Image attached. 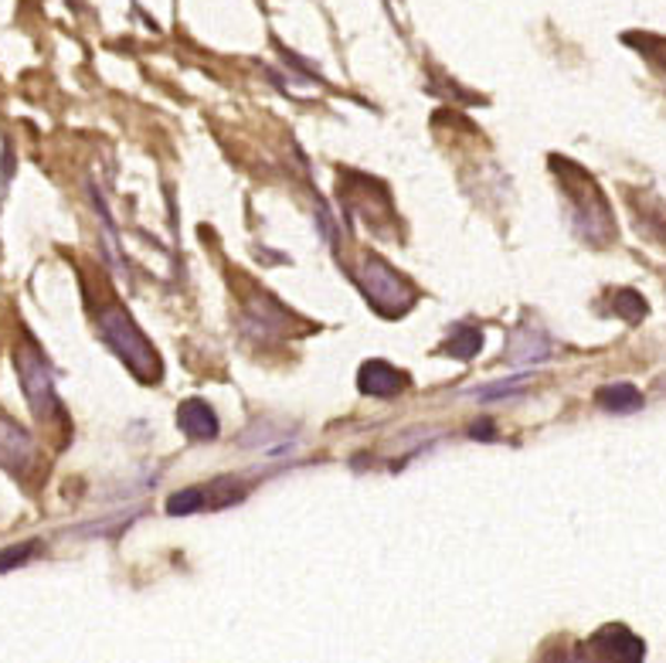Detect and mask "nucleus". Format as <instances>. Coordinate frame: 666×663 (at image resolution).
Masks as SVG:
<instances>
[{"label": "nucleus", "instance_id": "nucleus-1", "mask_svg": "<svg viewBox=\"0 0 666 663\" xmlns=\"http://www.w3.org/2000/svg\"><path fill=\"white\" fill-rule=\"evenodd\" d=\"M100 334H103V341L110 344V351L139 377V382H157V377H160L157 351L150 348L147 338L139 334L136 320H133L119 303L100 310Z\"/></svg>", "mask_w": 666, "mask_h": 663}, {"label": "nucleus", "instance_id": "nucleus-2", "mask_svg": "<svg viewBox=\"0 0 666 663\" xmlns=\"http://www.w3.org/2000/svg\"><path fill=\"white\" fill-rule=\"evenodd\" d=\"M14 367H18V382L24 389V398L34 412L38 422H52L62 415V402L55 392V371L48 364V358L41 354V348L34 341H24L14 351Z\"/></svg>", "mask_w": 666, "mask_h": 663}, {"label": "nucleus", "instance_id": "nucleus-3", "mask_svg": "<svg viewBox=\"0 0 666 663\" xmlns=\"http://www.w3.org/2000/svg\"><path fill=\"white\" fill-rule=\"evenodd\" d=\"M551 170H558V167H551ZM568 170H571V177H575V180H568V174H561V170L558 174L564 180L568 198L575 201V225H579V231L585 235V239H592L595 246L608 242L612 239V211H608L602 191H599L595 180L582 167L568 164Z\"/></svg>", "mask_w": 666, "mask_h": 663}, {"label": "nucleus", "instance_id": "nucleus-4", "mask_svg": "<svg viewBox=\"0 0 666 663\" xmlns=\"http://www.w3.org/2000/svg\"><path fill=\"white\" fill-rule=\"evenodd\" d=\"M361 290L367 293L371 307L385 317H402L415 303V290L408 287V282L388 262H381L374 256L361 269Z\"/></svg>", "mask_w": 666, "mask_h": 663}, {"label": "nucleus", "instance_id": "nucleus-5", "mask_svg": "<svg viewBox=\"0 0 666 663\" xmlns=\"http://www.w3.org/2000/svg\"><path fill=\"white\" fill-rule=\"evenodd\" d=\"M589 650H592V656L612 660V663H629V660L636 663V660L646 656V643H643L629 626H623V623L602 626V630L589 640Z\"/></svg>", "mask_w": 666, "mask_h": 663}, {"label": "nucleus", "instance_id": "nucleus-6", "mask_svg": "<svg viewBox=\"0 0 666 663\" xmlns=\"http://www.w3.org/2000/svg\"><path fill=\"white\" fill-rule=\"evenodd\" d=\"M357 389L371 398H395L408 389V374L388 361H364L357 371Z\"/></svg>", "mask_w": 666, "mask_h": 663}, {"label": "nucleus", "instance_id": "nucleus-7", "mask_svg": "<svg viewBox=\"0 0 666 663\" xmlns=\"http://www.w3.org/2000/svg\"><path fill=\"white\" fill-rule=\"evenodd\" d=\"M34 463V439L28 429L8 415H0V466L11 469V473H21Z\"/></svg>", "mask_w": 666, "mask_h": 663}, {"label": "nucleus", "instance_id": "nucleus-8", "mask_svg": "<svg viewBox=\"0 0 666 663\" xmlns=\"http://www.w3.org/2000/svg\"><path fill=\"white\" fill-rule=\"evenodd\" d=\"M177 425H180V433L195 443H211V439H218V429H221L215 408L201 398H187L177 408Z\"/></svg>", "mask_w": 666, "mask_h": 663}, {"label": "nucleus", "instance_id": "nucleus-9", "mask_svg": "<svg viewBox=\"0 0 666 663\" xmlns=\"http://www.w3.org/2000/svg\"><path fill=\"white\" fill-rule=\"evenodd\" d=\"M507 361L510 364H538V361H544L548 354H551V344H548V338L541 334V330H534V327H517L513 330V338H510V344H507Z\"/></svg>", "mask_w": 666, "mask_h": 663}, {"label": "nucleus", "instance_id": "nucleus-10", "mask_svg": "<svg viewBox=\"0 0 666 663\" xmlns=\"http://www.w3.org/2000/svg\"><path fill=\"white\" fill-rule=\"evenodd\" d=\"M595 402H599L605 412H615V415H626V412H639V408H643V395H639V389H636V385H626V382L599 389Z\"/></svg>", "mask_w": 666, "mask_h": 663}, {"label": "nucleus", "instance_id": "nucleus-11", "mask_svg": "<svg viewBox=\"0 0 666 663\" xmlns=\"http://www.w3.org/2000/svg\"><path fill=\"white\" fill-rule=\"evenodd\" d=\"M443 351L452 354V358H459V361H472L476 354L483 351V334L476 327H459L456 338H449Z\"/></svg>", "mask_w": 666, "mask_h": 663}, {"label": "nucleus", "instance_id": "nucleus-12", "mask_svg": "<svg viewBox=\"0 0 666 663\" xmlns=\"http://www.w3.org/2000/svg\"><path fill=\"white\" fill-rule=\"evenodd\" d=\"M612 310H615V317H623L626 323H643V320L649 317V307H646V300H643L636 290H623V293H615V303H612Z\"/></svg>", "mask_w": 666, "mask_h": 663}, {"label": "nucleus", "instance_id": "nucleus-13", "mask_svg": "<svg viewBox=\"0 0 666 663\" xmlns=\"http://www.w3.org/2000/svg\"><path fill=\"white\" fill-rule=\"evenodd\" d=\"M205 504H208L205 490H198V487H184V490H177V494L167 497V514H174V517H187V514H198Z\"/></svg>", "mask_w": 666, "mask_h": 663}, {"label": "nucleus", "instance_id": "nucleus-14", "mask_svg": "<svg viewBox=\"0 0 666 663\" xmlns=\"http://www.w3.org/2000/svg\"><path fill=\"white\" fill-rule=\"evenodd\" d=\"M34 555H38V541H24V545L4 548V551H0V576L14 572V568H21V564H28Z\"/></svg>", "mask_w": 666, "mask_h": 663}, {"label": "nucleus", "instance_id": "nucleus-15", "mask_svg": "<svg viewBox=\"0 0 666 663\" xmlns=\"http://www.w3.org/2000/svg\"><path fill=\"white\" fill-rule=\"evenodd\" d=\"M469 436H472V439L490 443V439H493V422H490V418H480V422H476L472 429H469Z\"/></svg>", "mask_w": 666, "mask_h": 663}, {"label": "nucleus", "instance_id": "nucleus-16", "mask_svg": "<svg viewBox=\"0 0 666 663\" xmlns=\"http://www.w3.org/2000/svg\"><path fill=\"white\" fill-rule=\"evenodd\" d=\"M656 62H659V72H663V75H666V52H663V55H659V59H656Z\"/></svg>", "mask_w": 666, "mask_h": 663}]
</instances>
